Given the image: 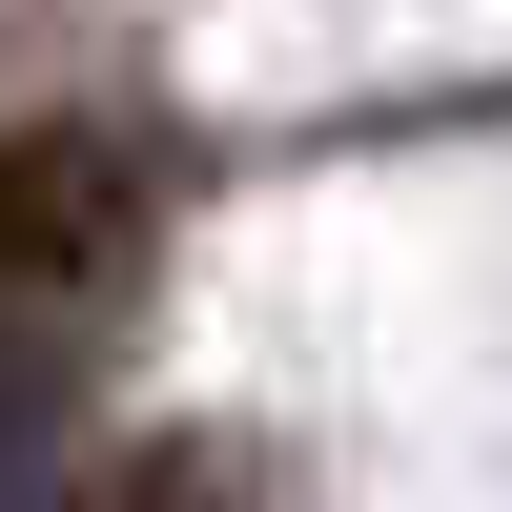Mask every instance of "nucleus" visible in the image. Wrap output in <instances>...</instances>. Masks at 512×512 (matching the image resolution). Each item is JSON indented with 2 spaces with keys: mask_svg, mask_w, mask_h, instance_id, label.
Wrapping results in <instances>:
<instances>
[{
  "mask_svg": "<svg viewBox=\"0 0 512 512\" xmlns=\"http://www.w3.org/2000/svg\"><path fill=\"white\" fill-rule=\"evenodd\" d=\"M144 246V164L103 123H21L0 144V287H103Z\"/></svg>",
  "mask_w": 512,
  "mask_h": 512,
  "instance_id": "obj_1",
  "label": "nucleus"
},
{
  "mask_svg": "<svg viewBox=\"0 0 512 512\" xmlns=\"http://www.w3.org/2000/svg\"><path fill=\"white\" fill-rule=\"evenodd\" d=\"M82 512H226V472H205V451H144V472H103Z\"/></svg>",
  "mask_w": 512,
  "mask_h": 512,
  "instance_id": "obj_2",
  "label": "nucleus"
}]
</instances>
